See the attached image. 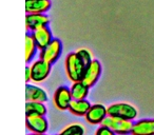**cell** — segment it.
<instances>
[{
	"label": "cell",
	"mask_w": 154,
	"mask_h": 135,
	"mask_svg": "<svg viewBox=\"0 0 154 135\" xmlns=\"http://www.w3.org/2000/svg\"><path fill=\"white\" fill-rule=\"evenodd\" d=\"M76 53H77V55L79 56V58L82 59V61L86 64V66H89V64L92 62L93 56H92V54H91V52L89 51V50L80 49V50H78V51H76Z\"/></svg>",
	"instance_id": "obj_20"
},
{
	"label": "cell",
	"mask_w": 154,
	"mask_h": 135,
	"mask_svg": "<svg viewBox=\"0 0 154 135\" xmlns=\"http://www.w3.org/2000/svg\"><path fill=\"white\" fill-rule=\"evenodd\" d=\"M62 54V42L57 38H54L48 47L40 51L39 58L50 62L51 64L55 63L60 58Z\"/></svg>",
	"instance_id": "obj_5"
},
{
	"label": "cell",
	"mask_w": 154,
	"mask_h": 135,
	"mask_svg": "<svg viewBox=\"0 0 154 135\" xmlns=\"http://www.w3.org/2000/svg\"><path fill=\"white\" fill-rule=\"evenodd\" d=\"M72 100H73V97L70 88L61 86L56 89L53 96V101L55 107L58 110H61V111L69 110V107H70V103Z\"/></svg>",
	"instance_id": "obj_8"
},
{
	"label": "cell",
	"mask_w": 154,
	"mask_h": 135,
	"mask_svg": "<svg viewBox=\"0 0 154 135\" xmlns=\"http://www.w3.org/2000/svg\"><path fill=\"white\" fill-rule=\"evenodd\" d=\"M30 135H45V134H40V133H32Z\"/></svg>",
	"instance_id": "obj_23"
},
{
	"label": "cell",
	"mask_w": 154,
	"mask_h": 135,
	"mask_svg": "<svg viewBox=\"0 0 154 135\" xmlns=\"http://www.w3.org/2000/svg\"><path fill=\"white\" fill-rule=\"evenodd\" d=\"M32 80V73H31V66H26V82H29Z\"/></svg>",
	"instance_id": "obj_22"
},
{
	"label": "cell",
	"mask_w": 154,
	"mask_h": 135,
	"mask_svg": "<svg viewBox=\"0 0 154 135\" xmlns=\"http://www.w3.org/2000/svg\"><path fill=\"white\" fill-rule=\"evenodd\" d=\"M52 7L51 0H26V12L30 13H47Z\"/></svg>",
	"instance_id": "obj_14"
},
{
	"label": "cell",
	"mask_w": 154,
	"mask_h": 135,
	"mask_svg": "<svg viewBox=\"0 0 154 135\" xmlns=\"http://www.w3.org/2000/svg\"><path fill=\"white\" fill-rule=\"evenodd\" d=\"M26 128L32 133L45 134L49 130V121L43 115L36 114H26Z\"/></svg>",
	"instance_id": "obj_6"
},
{
	"label": "cell",
	"mask_w": 154,
	"mask_h": 135,
	"mask_svg": "<svg viewBox=\"0 0 154 135\" xmlns=\"http://www.w3.org/2000/svg\"><path fill=\"white\" fill-rule=\"evenodd\" d=\"M108 115L127 120H133L137 117V110L132 105L126 103H113L108 107Z\"/></svg>",
	"instance_id": "obj_2"
},
{
	"label": "cell",
	"mask_w": 154,
	"mask_h": 135,
	"mask_svg": "<svg viewBox=\"0 0 154 135\" xmlns=\"http://www.w3.org/2000/svg\"><path fill=\"white\" fill-rule=\"evenodd\" d=\"M31 35H32L33 39L36 42L37 48H38L39 51H41L45 47H48L51 43V41L54 39L52 31L49 26H43V28H40L38 30L32 31Z\"/></svg>",
	"instance_id": "obj_10"
},
{
	"label": "cell",
	"mask_w": 154,
	"mask_h": 135,
	"mask_svg": "<svg viewBox=\"0 0 154 135\" xmlns=\"http://www.w3.org/2000/svg\"><path fill=\"white\" fill-rule=\"evenodd\" d=\"M90 101H88L87 99H79V100H76V99H73L70 103V107H69V111L72 114L76 116H86V114L88 113V111L91 108Z\"/></svg>",
	"instance_id": "obj_15"
},
{
	"label": "cell",
	"mask_w": 154,
	"mask_h": 135,
	"mask_svg": "<svg viewBox=\"0 0 154 135\" xmlns=\"http://www.w3.org/2000/svg\"><path fill=\"white\" fill-rule=\"evenodd\" d=\"M95 135H117V134H116L113 130H111L110 128L101 124V127H99V128L96 130Z\"/></svg>",
	"instance_id": "obj_21"
},
{
	"label": "cell",
	"mask_w": 154,
	"mask_h": 135,
	"mask_svg": "<svg viewBox=\"0 0 154 135\" xmlns=\"http://www.w3.org/2000/svg\"><path fill=\"white\" fill-rule=\"evenodd\" d=\"M59 135H85V129L80 124H71L63 129Z\"/></svg>",
	"instance_id": "obj_19"
},
{
	"label": "cell",
	"mask_w": 154,
	"mask_h": 135,
	"mask_svg": "<svg viewBox=\"0 0 154 135\" xmlns=\"http://www.w3.org/2000/svg\"><path fill=\"white\" fill-rule=\"evenodd\" d=\"M58 135H59V134H58Z\"/></svg>",
	"instance_id": "obj_24"
},
{
	"label": "cell",
	"mask_w": 154,
	"mask_h": 135,
	"mask_svg": "<svg viewBox=\"0 0 154 135\" xmlns=\"http://www.w3.org/2000/svg\"><path fill=\"white\" fill-rule=\"evenodd\" d=\"M26 114H36V115L45 116L47 107L45 106V103H40V101H26Z\"/></svg>",
	"instance_id": "obj_18"
},
{
	"label": "cell",
	"mask_w": 154,
	"mask_h": 135,
	"mask_svg": "<svg viewBox=\"0 0 154 135\" xmlns=\"http://www.w3.org/2000/svg\"><path fill=\"white\" fill-rule=\"evenodd\" d=\"M71 93H72L73 99L79 100V99H87V96L89 95V87L82 80L73 82L71 87Z\"/></svg>",
	"instance_id": "obj_16"
},
{
	"label": "cell",
	"mask_w": 154,
	"mask_h": 135,
	"mask_svg": "<svg viewBox=\"0 0 154 135\" xmlns=\"http://www.w3.org/2000/svg\"><path fill=\"white\" fill-rule=\"evenodd\" d=\"M108 116V108L100 103L92 105L85 118L91 124H101L105 118Z\"/></svg>",
	"instance_id": "obj_9"
},
{
	"label": "cell",
	"mask_w": 154,
	"mask_h": 135,
	"mask_svg": "<svg viewBox=\"0 0 154 135\" xmlns=\"http://www.w3.org/2000/svg\"><path fill=\"white\" fill-rule=\"evenodd\" d=\"M133 124L134 122H132V120H127L108 115L101 124L113 130L117 135H128L132 132Z\"/></svg>",
	"instance_id": "obj_3"
},
{
	"label": "cell",
	"mask_w": 154,
	"mask_h": 135,
	"mask_svg": "<svg viewBox=\"0 0 154 135\" xmlns=\"http://www.w3.org/2000/svg\"><path fill=\"white\" fill-rule=\"evenodd\" d=\"M50 18L45 13H30L26 15V26L31 32L43 26H49Z\"/></svg>",
	"instance_id": "obj_11"
},
{
	"label": "cell",
	"mask_w": 154,
	"mask_h": 135,
	"mask_svg": "<svg viewBox=\"0 0 154 135\" xmlns=\"http://www.w3.org/2000/svg\"><path fill=\"white\" fill-rule=\"evenodd\" d=\"M37 51H39L35 40L33 39L31 33H26V62L30 63L33 59H34L35 55H36Z\"/></svg>",
	"instance_id": "obj_17"
},
{
	"label": "cell",
	"mask_w": 154,
	"mask_h": 135,
	"mask_svg": "<svg viewBox=\"0 0 154 135\" xmlns=\"http://www.w3.org/2000/svg\"><path fill=\"white\" fill-rule=\"evenodd\" d=\"M86 64L82 61L76 52L70 53L66 57V71L69 79L73 82L79 81L82 79V76L86 71Z\"/></svg>",
	"instance_id": "obj_1"
},
{
	"label": "cell",
	"mask_w": 154,
	"mask_h": 135,
	"mask_svg": "<svg viewBox=\"0 0 154 135\" xmlns=\"http://www.w3.org/2000/svg\"><path fill=\"white\" fill-rule=\"evenodd\" d=\"M132 135H154V118L140 119L133 124Z\"/></svg>",
	"instance_id": "obj_13"
},
{
	"label": "cell",
	"mask_w": 154,
	"mask_h": 135,
	"mask_svg": "<svg viewBox=\"0 0 154 135\" xmlns=\"http://www.w3.org/2000/svg\"><path fill=\"white\" fill-rule=\"evenodd\" d=\"M101 72H103L101 63L97 59H93L92 62L89 66H87L82 81L85 82L89 88H92L98 81L99 77L101 75Z\"/></svg>",
	"instance_id": "obj_7"
},
{
	"label": "cell",
	"mask_w": 154,
	"mask_h": 135,
	"mask_svg": "<svg viewBox=\"0 0 154 135\" xmlns=\"http://www.w3.org/2000/svg\"><path fill=\"white\" fill-rule=\"evenodd\" d=\"M52 64L45 60L39 58L38 60L34 61L31 66V73H32V81L35 84L42 82L49 77L51 73Z\"/></svg>",
	"instance_id": "obj_4"
},
{
	"label": "cell",
	"mask_w": 154,
	"mask_h": 135,
	"mask_svg": "<svg viewBox=\"0 0 154 135\" xmlns=\"http://www.w3.org/2000/svg\"><path fill=\"white\" fill-rule=\"evenodd\" d=\"M49 97L48 94L42 88L35 84H26V101H40L45 103L48 101Z\"/></svg>",
	"instance_id": "obj_12"
}]
</instances>
